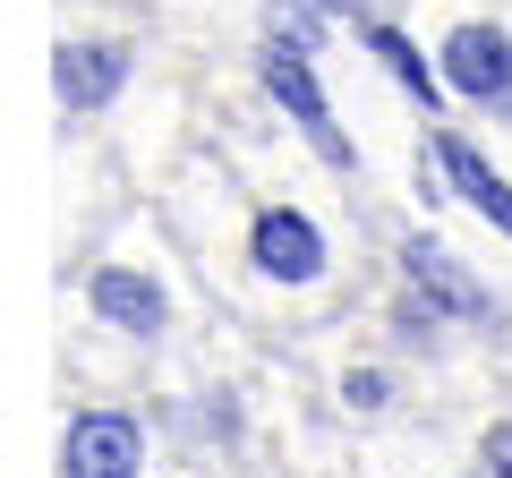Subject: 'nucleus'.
I'll return each mask as SVG.
<instances>
[{"label":"nucleus","instance_id":"4","mask_svg":"<svg viewBox=\"0 0 512 478\" xmlns=\"http://www.w3.org/2000/svg\"><path fill=\"white\" fill-rule=\"evenodd\" d=\"M402 274H410V291H419L444 325H478V333L504 325V308L487 299V282H470V265H461L436 231H410V239H402Z\"/></svg>","mask_w":512,"mask_h":478},{"label":"nucleus","instance_id":"1","mask_svg":"<svg viewBox=\"0 0 512 478\" xmlns=\"http://www.w3.org/2000/svg\"><path fill=\"white\" fill-rule=\"evenodd\" d=\"M248 265L274 291H316V282L333 274V239L316 214H299V205H265V214L248 222Z\"/></svg>","mask_w":512,"mask_h":478},{"label":"nucleus","instance_id":"6","mask_svg":"<svg viewBox=\"0 0 512 478\" xmlns=\"http://www.w3.org/2000/svg\"><path fill=\"white\" fill-rule=\"evenodd\" d=\"M128 43H60V60H52V86H60V111L69 120H86V111H111L120 103V86H128Z\"/></svg>","mask_w":512,"mask_h":478},{"label":"nucleus","instance_id":"13","mask_svg":"<svg viewBox=\"0 0 512 478\" xmlns=\"http://www.w3.org/2000/svg\"><path fill=\"white\" fill-rule=\"evenodd\" d=\"M478 478H512V419L487 427V444H478Z\"/></svg>","mask_w":512,"mask_h":478},{"label":"nucleus","instance_id":"2","mask_svg":"<svg viewBox=\"0 0 512 478\" xmlns=\"http://www.w3.org/2000/svg\"><path fill=\"white\" fill-rule=\"evenodd\" d=\"M256 77H265V94H274L299 129H308V146L325 154L333 171H359V146L342 137V120H333V103H325V86H316V60H308V52H291V43H265V52H256Z\"/></svg>","mask_w":512,"mask_h":478},{"label":"nucleus","instance_id":"9","mask_svg":"<svg viewBox=\"0 0 512 478\" xmlns=\"http://www.w3.org/2000/svg\"><path fill=\"white\" fill-rule=\"evenodd\" d=\"M359 43H367V52H376V60H384V69H393V86H402L410 103L444 111V69H436V60H427L419 43L402 35V26H384V18H359Z\"/></svg>","mask_w":512,"mask_h":478},{"label":"nucleus","instance_id":"11","mask_svg":"<svg viewBox=\"0 0 512 478\" xmlns=\"http://www.w3.org/2000/svg\"><path fill=\"white\" fill-rule=\"evenodd\" d=\"M342 402L359 410V419H376V410L393 402V376H384V368H350V376H342Z\"/></svg>","mask_w":512,"mask_h":478},{"label":"nucleus","instance_id":"10","mask_svg":"<svg viewBox=\"0 0 512 478\" xmlns=\"http://www.w3.org/2000/svg\"><path fill=\"white\" fill-rule=\"evenodd\" d=\"M325 35H333V0H274L265 9V43H291V52H325Z\"/></svg>","mask_w":512,"mask_h":478},{"label":"nucleus","instance_id":"5","mask_svg":"<svg viewBox=\"0 0 512 478\" xmlns=\"http://www.w3.org/2000/svg\"><path fill=\"white\" fill-rule=\"evenodd\" d=\"M60 470L69 478H137L146 470V427L128 410H77L60 436Z\"/></svg>","mask_w":512,"mask_h":478},{"label":"nucleus","instance_id":"3","mask_svg":"<svg viewBox=\"0 0 512 478\" xmlns=\"http://www.w3.org/2000/svg\"><path fill=\"white\" fill-rule=\"evenodd\" d=\"M444 86L461 94V103L495 111V120H512V26L495 18H461L453 35H444Z\"/></svg>","mask_w":512,"mask_h":478},{"label":"nucleus","instance_id":"12","mask_svg":"<svg viewBox=\"0 0 512 478\" xmlns=\"http://www.w3.org/2000/svg\"><path fill=\"white\" fill-rule=\"evenodd\" d=\"M393 325H402V342H436V325H444V316L427 308L419 291H402V308H393Z\"/></svg>","mask_w":512,"mask_h":478},{"label":"nucleus","instance_id":"7","mask_svg":"<svg viewBox=\"0 0 512 478\" xmlns=\"http://www.w3.org/2000/svg\"><path fill=\"white\" fill-rule=\"evenodd\" d=\"M86 299H94V316H103L111 333H128V342H154V333L171 325L163 282H154V274H137V265H94Z\"/></svg>","mask_w":512,"mask_h":478},{"label":"nucleus","instance_id":"8","mask_svg":"<svg viewBox=\"0 0 512 478\" xmlns=\"http://www.w3.org/2000/svg\"><path fill=\"white\" fill-rule=\"evenodd\" d=\"M427 163L444 171V188H453V197L470 205V214H487L495 231L512 239V180H504V171H495L487 154L470 146V137H453V129H436V146H427Z\"/></svg>","mask_w":512,"mask_h":478}]
</instances>
